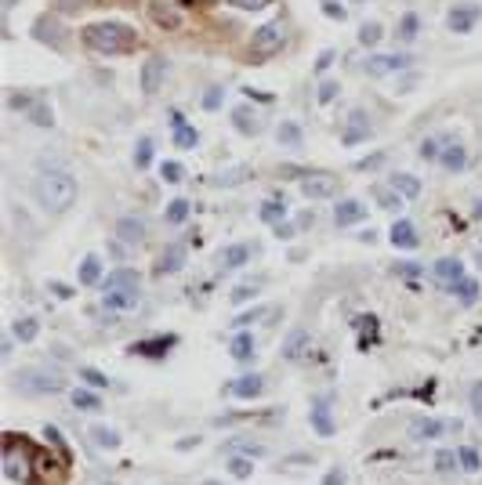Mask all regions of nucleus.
I'll use <instances>...</instances> for the list:
<instances>
[{"label":"nucleus","instance_id":"2","mask_svg":"<svg viewBox=\"0 0 482 485\" xmlns=\"http://www.w3.org/2000/svg\"><path fill=\"white\" fill-rule=\"evenodd\" d=\"M84 44L98 54H124L134 47V29L124 22H95L84 29Z\"/></svg>","mask_w":482,"mask_h":485},{"label":"nucleus","instance_id":"24","mask_svg":"<svg viewBox=\"0 0 482 485\" xmlns=\"http://www.w3.org/2000/svg\"><path fill=\"white\" fill-rule=\"evenodd\" d=\"M76 279H80V286H98L102 283V261L95 254H87L76 268Z\"/></svg>","mask_w":482,"mask_h":485},{"label":"nucleus","instance_id":"52","mask_svg":"<svg viewBox=\"0 0 482 485\" xmlns=\"http://www.w3.org/2000/svg\"><path fill=\"white\" fill-rule=\"evenodd\" d=\"M396 271H399V276H410V279H417V276H420V271H425V268L410 261V264H396Z\"/></svg>","mask_w":482,"mask_h":485},{"label":"nucleus","instance_id":"16","mask_svg":"<svg viewBox=\"0 0 482 485\" xmlns=\"http://www.w3.org/2000/svg\"><path fill=\"white\" fill-rule=\"evenodd\" d=\"M145 235H149V225L142 221V218H120L116 221V239L120 242H145Z\"/></svg>","mask_w":482,"mask_h":485},{"label":"nucleus","instance_id":"33","mask_svg":"<svg viewBox=\"0 0 482 485\" xmlns=\"http://www.w3.org/2000/svg\"><path fill=\"white\" fill-rule=\"evenodd\" d=\"M457 460H461V471L464 474H478L482 471V452L475 445H461L457 449Z\"/></svg>","mask_w":482,"mask_h":485},{"label":"nucleus","instance_id":"18","mask_svg":"<svg viewBox=\"0 0 482 485\" xmlns=\"http://www.w3.org/2000/svg\"><path fill=\"white\" fill-rule=\"evenodd\" d=\"M247 261H251V247H247V242H232V247H225V250L218 254L222 271H239Z\"/></svg>","mask_w":482,"mask_h":485},{"label":"nucleus","instance_id":"60","mask_svg":"<svg viewBox=\"0 0 482 485\" xmlns=\"http://www.w3.org/2000/svg\"><path fill=\"white\" fill-rule=\"evenodd\" d=\"M475 218H482V199H478V206H475Z\"/></svg>","mask_w":482,"mask_h":485},{"label":"nucleus","instance_id":"38","mask_svg":"<svg viewBox=\"0 0 482 485\" xmlns=\"http://www.w3.org/2000/svg\"><path fill=\"white\" fill-rule=\"evenodd\" d=\"M189 210H193V206H189V199H171L163 218H167L171 225H185V221H189Z\"/></svg>","mask_w":482,"mask_h":485},{"label":"nucleus","instance_id":"21","mask_svg":"<svg viewBox=\"0 0 482 485\" xmlns=\"http://www.w3.org/2000/svg\"><path fill=\"white\" fill-rule=\"evenodd\" d=\"M439 163H442L449 174H461V170L468 167V148L457 145V141H454V145H446V148H442V156H439Z\"/></svg>","mask_w":482,"mask_h":485},{"label":"nucleus","instance_id":"28","mask_svg":"<svg viewBox=\"0 0 482 485\" xmlns=\"http://www.w3.org/2000/svg\"><path fill=\"white\" fill-rule=\"evenodd\" d=\"M87 438H91L98 449H116L120 445L116 428H105V423H91V428H87Z\"/></svg>","mask_w":482,"mask_h":485},{"label":"nucleus","instance_id":"39","mask_svg":"<svg viewBox=\"0 0 482 485\" xmlns=\"http://www.w3.org/2000/svg\"><path fill=\"white\" fill-rule=\"evenodd\" d=\"M116 286H138V271L134 268H116L105 279V290H116Z\"/></svg>","mask_w":482,"mask_h":485},{"label":"nucleus","instance_id":"59","mask_svg":"<svg viewBox=\"0 0 482 485\" xmlns=\"http://www.w3.org/2000/svg\"><path fill=\"white\" fill-rule=\"evenodd\" d=\"M326 15H330V18H341V15H345V11H341V8H338V4H326Z\"/></svg>","mask_w":482,"mask_h":485},{"label":"nucleus","instance_id":"5","mask_svg":"<svg viewBox=\"0 0 482 485\" xmlns=\"http://www.w3.org/2000/svg\"><path fill=\"white\" fill-rule=\"evenodd\" d=\"M102 308L105 312H134L138 308V286H116L102 293Z\"/></svg>","mask_w":482,"mask_h":485},{"label":"nucleus","instance_id":"51","mask_svg":"<svg viewBox=\"0 0 482 485\" xmlns=\"http://www.w3.org/2000/svg\"><path fill=\"white\" fill-rule=\"evenodd\" d=\"M258 293V286H239V290H232V305H243L247 297H254Z\"/></svg>","mask_w":482,"mask_h":485},{"label":"nucleus","instance_id":"25","mask_svg":"<svg viewBox=\"0 0 482 485\" xmlns=\"http://www.w3.org/2000/svg\"><path fill=\"white\" fill-rule=\"evenodd\" d=\"M388 185L396 189V192H399L403 199H417V196H420V181H417L413 174H406V170L391 174V177H388Z\"/></svg>","mask_w":482,"mask_h":485},{"label":"nucleus","instance_id":"54","mask_svg":"<svg viewBox=\"0 0 482 485\" xmlns=\"http://www.w3.org/2000/svg\"><path fill=\"white\" fill-rule=\"evenodd\" d=\"M323 485H345V478H341V467H330V474H326V481Z\"/></svg>","mask_w":482,"mask_h":485},{"label":"nucleus","instance_id":"22","mask_svg":"<svg viewBox=\"0 0 482 485\" xmlns=\"http://www.w3.org/2000/svg\"><path fill=\"white\" fill-rule=\"evenodd\" d=\"M69 399H73V406L84 409V413H98V409H102V395H98L95 387H69Z\"/></svg>","mask_w":482,"mask_h":485},{"label":"nucleus","instance_id":"58","mask_svg":"<svg viewBox=\"0 0 482 485\" xmlns=\"http://www.w3.org/2000/svg\"><path fill=\"white\" fill-rule=\"evenodd\" d=\"M413 83H417V76H403V83H399V90H413Z\"/></svg>","mask_w":482,"mask_h":485},{"label":"nucleus","instance_id":"19","mask_svg":"<svg viewBox=\"0 0 482 485\" xmlns=\"http://www.w3.org/2000/svg\"><path fill=\"white\" fill-rule=\"evenodd\" d=\"M305 348H309V329L297 326V329H290V337L283 341V358H287V362H301Z\"/></svg>","mask_w":482,"mask_h":485},{"label":"nucleus","instance_id":"48","mask_svg":"<svg viewBox=\"0 0 482 485\" xmlns=\"http://www.w3.org/2000/svg\"><path fill=\"white\" fill-rule=\"evenodd\" d=\"M222 98H225V90H222V87H210L200 102H203V109H207V112H214V109L222 105Z\"/></svg>","mask_w":482,"mask_h":485},{"label":"nucleus","instance_id":"44","mask_svg":"<svg viewBox=\"0 0 482 485\" xmlns=\"http://www.w3.org/2000/svg\"><path fill=\"white\" fill-rule=\"evenodd\" d=\"M417 25H420V18H417L413 11H406V15H403V22H399V40H403V44H410V40L420 33Z\"/></svg>","mask_w":482,"mask_h":485},{"label":"nucleus","instance_id":"9","mask_svg":"<svg viewBox=\"0 0 482 485\" xmlns=\"http://www.w3.org/2000/svg\"><path fill=\"white\" fill-rule=\"evenodd\" d=\"M33 37H37V40H44V44H51V47H66V40H69L66 25L58 22V18H51V15L37 18V25H33Z\"/></svg>","mask_w":482,"mask_h":485},{"label":"nucleus","instance_id":"40","mask_svg":"<svg viewBox=\"0 0 482 485\" xmlns=\"http://www.w3.org/2000/svg\"><path fill=\"white\" fill-rule=\"evenodd\" d=\"M229 474H232V478H251V474H254V464L243 457V452H229Z\"/></svg>","mask_w":482,"mask_h":485},{"label":"nucleus","instance_id":"35","mask_svg":"<svg viewBox=\"0 0 482 485\" xmlns=\"http://www.w3.org/2000/svg\"><path fill=\"white\" fill-rule=\"evenodd\" d=\"M258 218H261L265 225H280V221L287 218V206H283L280 199H265V203L258 206Z\"/></svg>","mask_w":482,"mask_h":485},{"label":"nucleus","instance_id":"26","mask_svg":"<svg viewBox=\"0 0 482 485\" xmlns=\"http://www.w3.org/2000/svg\"><path fill=\"white\" fill-rule=\"evenodd\" d=\"M312 431L323 435V438L334 435V420H330V402H326V399L312 406Z\"/></svg>","mask_w":482,"mask_h":485},{"label":"nucleus","instance_id":"29","mask_svg":"<svg viewBox=\"0 0 482 485\" xmlns=\"http://www.w3.org/2000/svg\"><path fill=\"white\" fill-rule=\"evenodd\" d=\"M449 293H454L457 300H461V305L464 308H471V305H478V283L471 279V276H464L457 286H449Z\"/></svg>","mask_w":482,"mask_h":485},{"label":"nucleus","instance_id":"11","mask_svg":"<svg viewBox=\"0 0 482 485\" xmlns=\"http://www.w3.org/2000/svg\"><path fill=\"white\" fill-rule=\"evenodd\" d=\"M432 276H435V283L439 286H457L461 279H464V261H457V257H439L435 261V268H432Z\"/></svg>","mask_w":482,"mask_h":485},{"label":"nucleus","instance_id":"10","mask_svg":"<svg viewBox=\"0 0 482 485\" xmlns=\"http://www.w3.org/2000/svg\"><path fill=\"white\" fill-rule=\"evenodd\" d=\"M167 69H171V66H167V58H160V54H156V58H145V69H142V90H145L149 98H153L156 90L163 87Z\"/></svg>","mask_w":482,"mask_h":485},{"label":"nucleus","instance_id":"46","mask_svg":"<svg viewBox=\"0 0 482 485\" xmlns=\"http://www.w3.org/2000/svg\"><path fill=\"white\" fill-rule=\"evenodd\" d=\"M442 138H425V145H420V156H425V160H439L442 156Z\"/></svg>","mask_w":482,"mask_h":485},{"label":"nucleus","instance_id":"17","mask_svg":"<svg viewBox=\"0 0 482 485\" xmlns=\"http://www.w3.org/2000/svg\"><path fill=\"white\" fill-rule=\"evenodd\" d=\"M442 431H446V423L435 420V416H417L410 423V438H417V442H435Z\"/></svg>","mask_w":482,"mask_h":485},{"label":"nucleus","instance_id":"50","mask_svg":"<svg viewBox=\"0 0 482 485\" xmlns=\"http://www.w3.org/2000/svg\"><path fill=\"white\" fill-rule=\"evenodd\" d=\"M236 8H243V11H261V8H268L272 0H232Z\"/></svg>","mask_w":482,"mask_h":485},{"label":"nucleus","instance_id":"8","mask_svg":"<svg viewBox=\"0 0 482 485\" xmlns=\"http://www.w3.org/2000/svg\"><path fill=\"white\" fill-rule=\"evenodd\" d=\"M478 15H482L478 4H457L454 11L446 15V29H449V33H471L475 22H478Z\"/></svg>","mask_w":482,"mask_h":485},{"label":"nucleus","instance_id":"12","mask_svg":"<svg viewBox=\"0 0 482 485\" xmlns=\"http://www.w3.org/2000/svg\"><path fill=\"white\" fill-rule=\"evenodd\" d=\"M171 134H174V145H178V148H196V145H200L196 127H189V124H185V112H178V109H171Z\"/></svg>","mask_w":482,"mask_h":485},{"label":"nucleus","instance_id":"15","mask_svg":"<svg viewBox=\"0 0 482 485\" xmlns=\"http://www.w3.org/2000/svg\"><path fill=\"white\" fill-rule=\"evenodd\" d=\"M229 355L236 362H243V366H247V362H254V333L239 326V333H232V341H229Z\"/></svg>","mask_w":482,"mask_h":485},{"label":"nucleus","instance_id":"55","mask_svg":"<svg viewBox=\"0 0 482 485\" xmlns=\"http://www.w3.org/2000/svg\"><path fill=\"white\" fill-rule=\"evenodd\" d=\"M330 62H334V51H323V54L316 58V73H319V69H326Z\"/></svg>","mask_w":482,"mask_h":485},{"label":"nucleus","instance_id":"7","mask_svg":"<svg viewBox=\"0 0 482 485\" xmlns=\"http://www.w3.org/2000/svg\"><path fill=\"white\" fill-rule=\"evenodd\" d=\"M399 69H413V54H374V58H367V73H374V76L399 73Z\"/></svg>","mask_w":482,"mask_h":485},{"label":"nucleus","instance_id":"32","mask_svg":"<svg viewBox=\"0 0 482 485\" xmlns=\"http://www.w3.org/2000/svg\"><path fill=\"white\" fill-rule=\"evenodd\" d=\"M370 134V124H367V112H352V127L345 131V145H355V141H363Z\"/></svg>","mask_w":482,"mask_h":485},{"label":"nucleus","instance_id":"34","mask_svg":"<svg viewBox=\"0 0 482 485\" xmlns=\"http://www.w3.org/2000/svg\"><path fill=\"white\" fill-rule=\"evenodd\" d=\"M25 116L33 119L37 127H54V116H51V105H47V102H40V98H33V102H29Z\"/></svg>","mask_w":482,"mask_h":485},{"label":"nucleus","instance_id":"61","mask_svg":"<svg viewBox=\"0 0 482 485\" xmlns=\"http://www.w3.org/2000/svg\"><path fill=\"white\" fill-rule=\"evenodd\" d=\"M203 485H222V481H203Z\"/></svg>","mask_w":482,"mask_h":485},{"label":"nucleus","instance_id":"4","mask_svg":"<svg viewBox=\"0 0 482 485\" xmlns=\"http://www.w3.org/2000/svg\"><path fill=\"white\" fill-rule=\"evenodd\" d=\"M287 44V25L283 22H265L258 33L251 37V47L258 51V54H272V51H280Z\"/></svg>","mask_w":482,"mask_h":485},{"label":"nucleus","instance_id":"53","mask_svg":"<svg viewBox=\"0 0 482 485\" xmlns=\"http://www.w3.org/2000/svg\"><path fill=\"white\" fill-rule=\"evenodd\" d=\"M334 95H338V83H330V80H326V83L319 87V102L326 105V102H330V98H334Z\"/></svg>","mask_w":482,"mask_h":485},{"label":"nucleus","instance_id":"43","mask_svg":"<svg viewBox=\"0 0 482 485\" xmlns=\"http://www.w3.org/2000/svg\"><path fill=\"white\" fill-rule=\"evenodd\" d=\"M381 37H384L381 22H363V29H359V44H367V47L381 44Z\"/></svg>","mask_w":482,"mask_h":485},{"label":"nucleus","instance_id":"56","mask_svg":"<svg viewBox=\"0 0 482 485\" xmlns=\"http://www.w3.org/2000/svg\"><path fill=\"white\" fill-rule=\"evenodd\" d=\"M276 235H280V239H287V235H294V225H283V221H280V225H276Z\"/></svg>","mask_w":482,"mask_h":485},{"label":"nucleus","instance_id":"45","mask_svg":"<svg viewBox=\"0 0 482 485\" xmlns=\"http://www.w3.org/2000/svg\"><path fill=\"white\" fill-rule=\"evenodd\" d=\"M374 196H377V203L388 206V210H399V203H403V196H399L396 189H391V192H388V189H374Z\"/></svg>","mask_w":482,"mask_h":485},{"label":"nucleus","instance_id":"3","mask_svg":"<svg viewBox=\"0 0 482 485\" xmlns=\"http://www.w3.org/2000/svg\"><path fill=\"white\" fill-rule=\"evenodd\" d=\"M22 395H58V391H66V380L58 377V373H51V370H22V373H15V380H11Z\"/></svg>","mask_w":482,"mask_h":485},{"label":"nucleus","instance_id":"42","mask_svg":"<svg viewBox=\"0 0 482 485\" xmlns=\"http://www.w3.org/2000/svg\"><path fill=\"white\" fill-rule=\"evenodd\" d=\"M149 163H153V138H138V145H134V167L145 170Z\"/></svg>","mask_w":482,"mask_h":485},{"label":"nucleus","instance_id":"6","mask_svg":"<svg viewBox=\"0 0 482 485\" xmlns=\"http://www.w3.org/2000/svg\"><path fill=\"white\" fill-rule=\"evenodd\" d=\"M261 391H265V377L261 373H243V377H236L225 384V395L232 399H261Z\"/></svg>","mask_w":482,"mask_h":485},{"label":"nucleus","instance_id":"13","mask_svg":"<svg viewBox=\"0 0 482 485\" xmlns=\"http://www.w3.org/2000/svg\"><path fill=\"white\" fill-rule=\"evenodd\" d=\"M388 239H391V247H396V250H417L420 247V235H417L413 221H406V218H399L396 225H391Z\"/></svg>","mask_w":482,"mask_h":485},{"label":"nucleus","instance_id":"31","mask_svg":"<svg viewBox=\"0 0 482 485\" xmlns=\"http://www.w3.org/2000/svg\"><path fill=\"white\" fill-rule=\"evenodd\" d=\"M11 333H15V341H37V333H40V322L33 319V315H22V319H15V326H11Z\"/></svg>","mask_w":482,"mask_h":485},{"label":"nucleus","instance_id":"23","mask_svg":"<svg viewBox=\"0 0 482 485\" xmlns=\"http://www.w3.org/2000/svg\"><path fill=\"white\" fill-rule=\"evenodd\" d=\"M178 344V337L174 333H163V337H156V341H145V344H134L131 351H138V355H149V358H163L171 348Z\"/></svg>","mask_w":482,"mask_h":485},{"label":"nucleus","instance_id":"36","mask_svg":"<svg viewBox=\"0 0 482 485\" xmlns=\"http://www.w3.org/2000/svg\"><path fill=\"white\" fill-rule=\"evenodd\" d=\"M432 467H435V474H454V467H461V460H457V452H449V449H435V460H432Z\"/></svg>","mask_w":482,"mask_h":485},{"label":"nucleus","instance_id":"47","mask_svg":"<svg viewBox=\"0 0 482 485\" xmlns=\"http://www.w3.org/2000/svg\"><path fill=\"white\" fill-rule=\"evenodd\" d=\"M160 174H163V181H171V185H178V181L185 177V170H182V163H174V160H167L163 167H160Z\"/></svg>","mask_w":482,"mask_h":485},{"label":"nucleus","instance_id":"49","mask_svg":"<svg viewBox=\"0 0 482 485\" xmlns=\"http://www.w3.org/2000/svg\"><path fill=\"white\" fill-rule=\"evenodd\" d=\"M468 402H471L475 416L482 420V380H475V384H471V391H468Z\"/></svg>","mask_w":482,"mask_h":485},{"label":"nucleus","instance_id":"14","mask_svg":"<svg viewBox=\"0 0 482 485\" xmlns=\"http://www.w3.org/2000/svg\"><path fill=\"white\" fill-rule=\"evenodd\" d=\"M367 218V206L359 203V199H341L338 206H334V225L338 228H348V225H359Z\"/></svg>","mask_w":482,"mask_h":485},{"label":"nucleus","instance_id":"1","mask_svg":"<svg viewBox=\"0 0 482 485\" xmlns=\"http://www.w3.org/2000/svg\"><path fill=\"white\" fill-rule=\"evenodd\" d=\"M33 192H37V203L47 210V214H66V210L76 203V177L69 174V170H58V167H51V170H44L40 177H37V185H33Z\"/></svg>","mask_w":482,"mask_h":485},{"label":"nucleus","instance_id":"57","mask_svg":"<svg viewBox=\"0 0 482 485\" xmlns=\"http://www.w3.org/2000/svg\"><path fill=\"white\" fill-rule=\"evenodd\" d=\"M51 293H58V297H69L73 290H69V286H62V283H51Z\"/></svg>","mask_w":482,"mask_h":485},{"label":"nucleus","instance_id":"20","mask_svg":"<svg viewBox=\"0 0 482 485\" xmlns=\"http://www.w3.org/2000/svg\"><path fill=\"white\" fill-rule=\"evenodd\" d=\"M301 192H305L309 199H326L338 192V181L334 177H305L301 181Z\"/></svg>","mask_w":482,"mask_h":485},{"label":"nucleus","instance_id":"27","mask_svg":"<svg viewBox=\"0 0 482 485\" xmlns=\"http://www.w3.org/2000/svg\"><path fill=\"white\" fill-rule=\"evenodd\" d=\"M182 264H185V250L182 247H167L160 254V261H156V276H171V271H178Z\"/></svg>","mask_w":482,"mask_h":485},{"label":"nucleus","instance_id":"37","mask_svg":"<svg viewBox=\"0 0 482 485\" xmlns=\"http://www.w3.org/2000/svg\"><path fill=\"white\" fill-rule=\"evenodd\" d=\"M80 380H84L87 387H95V391H109V387H113V380H109L102 370H95V366H80Z\"/></svg>","mask_w":482,"mask_h":485},{"label":"nucleus","instance_id":"30","mask_svg":"<svg viewBox=\"0 0 482 485\" xmlns=\"http://www.w3.org/2000/svg\"><path fill=\"white\" fill-rule=\"evenodd\" d=\"M232 127H236L239 134L251 138V134H258V119H254V112H251L247 105H236V109H232Z\"/></svg>","mask_w":482,"mask_h":485},{"label":"nucleus","instance_id":"41","mask_svg":"<svg viewBox=\"0 0 482 485\" xmlns=\"http://www.w3.org/2000/svg\"><path fill=\"white\" fill-rule=\"evenodd\" d=\"M276 138H280V145H287V148H297V145H301V127H297V124H290V119H287V124H280V127H276Z\"/></svg>","mask_w":482,"mask_h":485}]
</instances>
